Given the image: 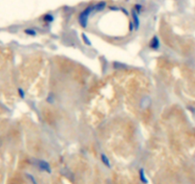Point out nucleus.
<instances>
[{"mask_svg":"<svg viewBox=\"0 0 195 184\" xmlns=\"http://www.w3.org/2000/svg\"><path fill=\"white\" fill-rule=\"evenodd\" d=\"M95 13V4L94 5H90L88 7L85 8L81 13L79 14V22L80 24V26L85 28L87 26V24H88V18L89 17Z\"/></svg>","mask_w":195,"mask_h":184,"instance_id":"1","label":"nucleus"},{"mask_svg":"<svg viewBox=\"0 0 195 184\" xmlns=\"http://www.w3.org/2000/svg\"><path fill=\"white\" fill-rule=\"evenodd\" d=\"M132 17H133V20H134V22H133L134 28H135L136 30H138L140 28V18H139L138 13L135 10L132 11Z\"/></svg>","mask_w":195,"mask_h":184,"instance_id":"2","label":"nucleus"},{"mask_svg":"<svg viewBox=\"0 0 195 184\" xmlns=\"http://www.w3.org/2000/svg\"><path fill=\"white\" fill-rule=\"evenodd\" d=\"M107 4L105 1H100L95 4V13H99V12L103 11L106 8Z\"/></svg>","mask_w":195,"mask_h":184,"instance_id":"3","label":"nucleus"},{"mask_svg":"<svg viewBox=\"0 0 195 184\" xmlns=\"http://www.w3.org/2000/svg\"><path fill=\"white\" fill-rule=\"evenodd\" d=\"M150 47L153 48V49H158L160 47V40L158 39V36H154V38L151 40L150 41Z\"/></svg>","mask_w":195,"mask_h":184,"instance_id":"4","label":"nucleus"},{"mask_svg":"<svg viewBox=\"0 0 195 184\" xmlns=\"http://www.w3.org/2000/svg\"><path fill=\"white\" fill-rule=\"evenodd\" d=\"M54 16L52 15V14H46V15H44V17H43V20L45 21V22H47V23H51V22H53L54 21Z\"/></svg>","mask_w":195,"mask_h":184,"instance_id":"5","label":"nucleus"},{"mask_svg":"<svg viewBox=\"0 0 195 184\" xmlns=\"http://www.w3.org/2000/svg\"><path fill=\"white\" fill-rule=\"evenodd\" d=\"M25 33L30 35H36V31L34 30V29H26L25 30Z\"/></svg>","mask_w":195,"mask_h":184,"instance_id":"6","label":"nucleus"},{"mask_svg":"<svg viewBox=\"0 0 195 184\" xmlns=\"http://www.w3.org/2000/svg\"><path fill=\"white\" fill-rule=\"evenodd\" d=\"M102 160H103V163L108 166V167H110V163H109V160H108V158L104 155V154H102Z\"/></svg>","mask_w":195,"mask_h":184,"instance_id":"7","label":"nucleus"},{"mask_svg":"<svg viewBox=\"0 0 195 184\" xmlns=\"http://www.w3.org/2000/svg\"><path fill=\"white\" fill-rule=\"evenodd\" d=\"M82 39H83V40H84V42L86 43L87 45H91V41L88 40V38H87V35H85V34H82Z\"/></svg>","mask_w":195,"mask_h":184,"instance_id":"8","label":"nucleus"},{"mask_svg":"<svg viewBox=\"0 0 195 184\" xmlns=\"http://www.w3.org/2000/svg\"><path fill=\"white\" fill-rule=\"evenodd\" d=\"M134 10H135L138 14H140L141 12H142V10H143V5H141V4H136V5H135V9H134Z\"/></svg>","mask_w":195,"mask_h":184,"instance_id":"9","label":"nucleus"},{"mask_svg":"<svg viewBox=\"0 0 195 184\" xmlns=\"http://www.w3.org/2000/svg\"><path fill=\"white\" fill-rule=\"evenodd\" d=\"M141 177H142V180L143 181H144V182H147V180L145 179V177H144V174L143 173V171H141Z\"/></svg>","mask_w":195,"mask_h":184,"instance_id":"10","label":"nucleus"},{"mask_svg":"<svg viewBox=\"0 0 195 184\" xmlns=\"http://www.w3.org/2000/svg\"><path fill=\"white\" fill-rule=\"evenodd\" d=\"M19 94H20V96H22V98H24V97H25V95H24V92H23V90H21V89H19Z\"/></svg>","mask_w":195,"mask_h":184,"instance_id":"11","label":"nucleus"}]
</instances>
